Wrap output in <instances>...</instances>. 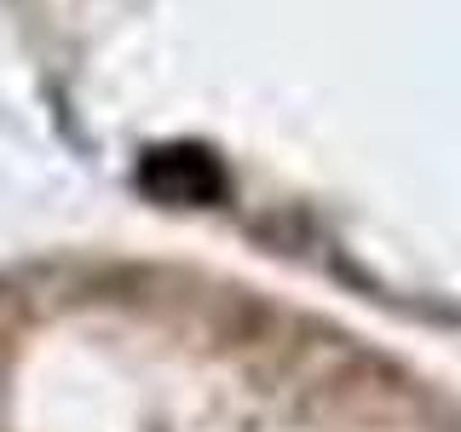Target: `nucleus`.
<instances>
[{"label":"nucleus","mask_w":461,"mask_h":432,"mask_svg":"<svg viewBox=\"0 0 461 432\" xmlns=\"http://www.w3.org/2000/svg\"><path fill=\"white\" fill-rule=\"evenodd\" d=\"M139 191L173 208H208L225 196V173L202 144H162L139 162Z\"/></svg>","instance_id":"1"}]
</instances>
